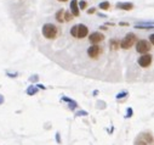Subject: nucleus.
I'll use <instances>...</instances> for the list:
<instances>
[{"label":"nucleus","mask_w":154,"mask_h":145,"mask_svg":"<svg viewBox=\"0 0 154 145\" xmlns=\"http://www.w3.org/2000/svg\"><path fill=\"white\" fill-rule=\"evenodd\" d=\"M70 34L73 35L74 38H78V39H83L85 37H88V34H89V28L80 23V24H75L70 29Z\"/></svg>","instance_id":"f03ea898"},{"label":"nucleus","mask_w":154,"mask_h":145,"mask_svg":"<svg viewBox=\"0 0 154 145\" xmlns=\"http://www.w3.org/2000/svg\"><path fill=\"white\" fill-rule=\"evenodd\" d=\"M126 95H129V94H128V92H122V93H119V94L117 95V99H122V98H125Z\"/></svg>","instance_id":"a211bd4d"},{"label":"nucleus","mask_w":154,"mask_h":145,"mask_svg":"<svg viewBox=\"0 0 154 145\" xmlns=\"http://www.w3.org/2000/svg\"><path fill=\"white\" fill-rule=\"evenodd\" d=\"M95 11H96L95 8H92V9H89V10H88V14H89V15H90V14H95Z\"/></svg>","instance_id":"4be33fe9"},{"label":"nucleus","mask_w":154,"mask_h":145,"mask_svg":"<svg viewBox=\"0 0 154 145\" xmlns=\"http://www.w3.org/2000/svg\"><path fill=\"white\" fill-rule=\"evenodd\" d=\"M117 6L118 9L120 10H125V11H130L134 9V4L132 3H117Z\"/></svg>","instance_id":"9d476101"},{"label":"nucleus","mask_w":154,"mask_h":145,"mask_svg":"<svg viewBox=\"0 0 154 145\" xmlns=\"http://www.w3.org/2000/svg\"><path fill=\"white\" fill-rule=\"evenodd\" d=\"M138 29H153L154 28V23H148V24H136L135 26Z\"/></svg>","instance_id":"4468645a"},{"label":"nucleus","mask_w":154,"mask_h":145,"mask_svg":"<svg viewBox=\"0 0 154 145\" xmlns=\"http://www.w3.org/2000/svg\"><path fill=\"white\" fill-rule=\"evenodd\" d=\"M119 26H129V23H126V22H120Z\"/></svg>","instance_id":"393cba45"},{"label":"nucleus","mask_w":154,"mask_h":145,"mask_svg":"<svg viewBox=\"0 0 154 145\" xmlns=\"http://www.w3.org/2000/svg\"><path fill=\"white\" fill-rule=\"evenodd\" d=\"M119 47H120L119 40H117V39H112V40H110V49H112V50H118Z\"/></svg>","instance_id":"ddd939ff"},{"label":"nucleus","mask_w":154,"mask_h":145,"mask_svg":"<svg viewBox=\"0 0 154 145\" xmlns=\"http://www.w3.org/2000/svg\"><path fill=\"white\" fill-rule=\"evenodd\" d=\"M150 43L148 42V40H144V39H142V40H138V42H136V50H137V53H140V54H147L149 50H150Z\"/></svg>","instance_id":"39448f33"},{"label":"nucleus","mask_w":154,"mask_h":145,"mask_svg":"<svg viewBox=\"0 0 154 145\" xmlns=\"http://www.w3.org/2000/svg\"><path fill=\"white\" fill-rule=\"evenodd\" d=\"M131 116H132V108L130 107V108H128V115L125 117H131Z\"/></svg>","instance_id":"412c9836"},{"label":"nucleus","mask_w":154,"mask_h":145,"mask_svg":"<svg viewBox=\"0 0 154 145\" xmlns=\"http://www.w3.org/2000/svg\"><path fill=\"white\" fill-rule=\"evenodd\" d=\"M62 101H67V102L69 104V107L72 108V110H74V108L78 106V104H76L74 100H72V99H69V98H67V96H63V98H62Z\"/></svg>","instance_id":"f8f14e48"},{"label":"nucleus","mask_w":154,"mask_h":145,"mask_svg":"<svg viewBox=\"0 0 154 145\" xmlns=\"http://www.w3.org/2000/svg\"><path fill=\"white\" fill-rule=\"evenodd\" d=\"M135 43H136V35H135L134 33H128L125 37H124V39L120 42V48L128 50V49H130Z\"/></svg>","instance_id":"20e7f679"},{"label":"nucleus","mask_w":154,"mask_h":145,"mask_svg":"<svg viewBox=\"0 0 154 145\" xmlns=\"http://www.w3.org/2000/svg\"><path fill=\"white\" fill-rule=\"evenodd\" d=\"M70 14L74 16H79L80 14V9H79V5H78V0H72L70 2Z\"/></svg>","instance_id":"1a4fd4ad"},{"label":"nucleus","mask_w":154,"mask_h":145,"mask_svg":"<svg viewBox=\"0 0 154 145\" xmlns=\"http://www.w3.org/2000/svg\"><path fill=\"white\" fill-rule=\"evenodd\" d=\"M56 139H57L58 144H61V139H60V133H56Z\"/></svg>","instance_id":"5701e85b"},{"label":"nucleus","mask_w":154,"mask_h":145,"mask_svg":"<svg viewBox=\"0 0 154 145\" xmlns=\"http://www.w3.org/2000/svg\"><path fill=\"white\" fill-rule=\"evenodd\" d=\"M150 63H152V55H150V54H143L142 56H140V59H138V65H140L141 67L146 68V67L150 66Z\"/></svg>","instance_id":"423d86ee"},{"label":"nucleus","mask_w":154,"mask_h":145,"mask_svg":"<svg viewBox=\"0 0 154 145\" xmlns=\"http://www.w3.org/2000/svg\"><path fill=\"white\" fill-rule=\"evenodd\" d=\"M98 8H100L101 10H109L110 4H109L108 2H103V3H101V4L98 5Z\"/></svg>","instance_id":"dca6fc26"},{"label":"nucleus","mask_w":154,"mask_h":145,"mask_svg":"<svg viewBox=\"0 0 154 145\" xmlns=\"http://www.w3.org/2000/svg\"><path fill=\"white\" fill-rule=\"evenodd\" d=\"M134 145H154V135L150 132H142L136 137Z\"/></svg>","instance_id":"f257e3e1"},{"label":"nucleus","mask_w":154,"mask_h":145,"mask_svg":"<svg viewBox=\"0 0 154 145\" xmlns=\"http://www.w3.org/2000/svg\"><path fill=\"white\" fill-rule=\"evenodd\" d=\"M149 43H150L152 45H154V33L149 35Z\"/></svg>","instance_id":"6ab92c4d"},{"label":"nucleus","mask_w":154,"mask_h":145,"mask_svg":"<svg viewBox=\"0 0 154 145\" xmlns=\"http://www.w3.org/2000/svg\"><path fill=\"white\" fill-rule=\"evenodd\" d=\"M58 2H62V3H66V2H68V0H58Z\"/></svg>","instance_id":"a878e982"},{"label":"nucleus","mask_w":154,"mask_h":145,"mask_svg":"<svg viewBox=\"0 0 154 145\" xmlns=\"http://www.w3.org/2000/svg\"><path fill=\"white\" fill-rule=\"evenodd\" d=\"M104 39V35L102 34V33H100V32H94V33H91L90 34V37H89V40L94 44V45H97L100 42H102Z\"/></svg>","instance_id":"0eeeda50"},{"label":"nucleus","mask_w":154,"mask_h":145,"mask_svg":"<svg viewBox=\"0 0 154 145\" xmlns=\"http://www.w3.org/2000/svg\"><path fill=\"white\" fill-rule=\"evenodd\" d=\"M76 116H88V112L86 111H79V112H76Z\"/></svg>","instance_id":"aec40b11"},{"label":"nucleus","mask_w":154,"mask_h":145,"mask_svg":"<svg viewBox=\"0 0 154 145\" xmlns=\"http://www.w3.org/2000/svg\"><path fill=\"white\" fill-rule=\"evenodd\" d=\"M38 92H39V89L36 88V85H30V87L27 89V94H28V95H35Z\"/></svg>","instance_id":"2eb2a0df"},{"label":"nucleus","mask_w":154,"mask_h":145,"mask_svg":"<svg viewBox=\"0 0 154 145\" xmlns=\"http://www.w3.org/2000/svg\"><path fill=\"white\" fill-rule=\"evenodd\" d=\"M101 54V48L98 45H92L88 49V55L91 57V59H97Z\"/></svg>","instance_id":"6e6552de"},{"label":"nucleus","mask_w":154,"mask_h":145,"mask_svg":"<svg viewBox=\"0 0 154 145\" xmlns=\"http://www.w3.org/2000/svg\"><path fill=\"white\" fill-rule=\"evenodd\" d=\"M64 12H66V10L61 9V10H58V11L56 12V15H55V18H56L58 22H61V23L64 22Z\"/></svg>","instance_id":"9b49d317"},{"label":"nucleus","mask_w":154,"mask_h":145,"mask_svg":"<svg viewBox=\"0 0 154 145\" xmlns=\"http://www.w3.org/2000/svg\"><path fill=\"white\" fill-rule=\"evenodd\" d=\"M78 5H79V9L85 10V9H86V6H88V3H86V2H84V0H82L80 3H78Z\"/></svg>","instance_id":"f3484780"},{"label":"nucleus","mask_w":154,"mask_h":145,"mask_svg":"<svg viewBox=\"0 0 154 145\" xmlns=\"http://www.w3.org/2000/svg\"><path fill=\"white\" fill-rule=\"evenodd\" d=\"M42 32H43V35H44L46 39H55V38L57 37L58 29H57V27H56L55 24H52V23H45V24L43 26Z\"/></svg>","instance_id":"7ed1b4c3"},{"label":"nucleus","mask_w":154,"mask_h":145,"mask_svg":"<svg viewBox=\"0 0 154 145\" xmlns=\"http://www.w3.org/2000/svg\"><path fill=\"white\" fill-rule=\"evenodd\" d=\"M3 102H4V96H3L2 94H0V105H2Z\"/></svg>","instance_id":"b1692460"}]
</instances>
